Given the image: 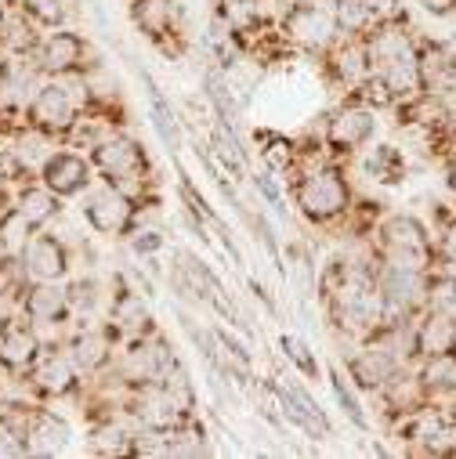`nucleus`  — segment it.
Segmentation results:
<instances>
[{"label": "nucleus", "mask_w": 456, "mask_h": 459, "mask_svg": "<svg viewBox=\"0 0 456 459\" xmlns=\"http://www.w3.org/2000/svg\"><path fill=\"white\" fill-rule=\"evenodd\" d=\"M290 203L297 213L315 224V228H337L345 224L352 206H355V185L348 178V163L326 160L319 167H304L301 174L290 178Z\"/></svg>", "instance_id": "nucleus-1"}, {"label": "nucleus", "mask_w": 456, "mask_h": 459, "mask_svg": "<svg viewBox=\"0 0 456 459\" xmlns=\"http://www.w3.org/2000/svg\"><path fill=\"white\" fill-rule=\"evenodd\" d=\"M142 206L145 203L138 195H131L127 188L112 185V181L91 185L80 195L83 221L94 228L98 236H105V239H131L142 228Z\"/></svg>", "instance_id": "nucleus-2"}, {"label": "nucleus", "mask_w": 456, "mask_h": 459, "mask_svg": "<svg viewBox=\"0 0 456 459\" xmlns=\"http://www.w3.org/2000/svg\"><path fill=\"white\" fill-rule=\"evenodd\" d=\"M94 174H101V181H112L127 188L131 195H138L145 203V178H149V152L138 138L124 134V131H109L91 152Z\"/></svg>", "instance_id": "nucleus-3"}, {"label": "nucleus", "mask_w": 456, "mask_h": 459, "mask_svg": "<svg viewBox=\"0 0 456 459\" xmlns=\"http://www.w3.org/2000/svg\"><path fill=\"white\" fill-rule=\"evenodd\" d=\"M377 131H381L377 108L345 98L337 108H329L326 117H322V131H319V138H322L326 152H329L337 163H348V160H355L366 145H373Z\"/></svg>", "instance_id": "nucleus-4"}, {"label": "nucleus", "mask_w": 456, "mask_h": 459, "mask_svg": "<svg viewBox=\"0 0 456 459\" xmlns=\"http://www.w3.org/2000/svg\"><path fill=\"white\" fill-rule=\"evenodd\" d=\"M276 30H279V37L290 48L319 55V58L340 40V30H337L329 0H297V4H290L276 19Z\"/></svg>", "instance_id": "nucleus-5"}, {"label": "nucleus", "mask_w": 456, "mask_h": 459, "mask_svg": "<svg viewBox=\"0 0 456 459\" xmlns=\"http://www.w3.org/2000/svg\"><path fill=\"white\" fill-rule=\"evenodd\" d=\"M83 117V105L76 98V87L66 83V76H51L44 83H37L30 105H26V120L30 127H37L48 138H69L73 127Z\"/></svg>", "instance_id": "nucleus-6"}, {"label": "nucleus", "mask_w": 456, "mask_h": 459, "mask_svg": "<svg viewBox=\"0 0 456 459\" xmlns=\"http://www.w3.org/2000/svg\"><path fill=\"white\" fill-rule=\"evenodd\" d=\"M124 416L138 427V430H156V434H171L178 427H185L196 412H189L160 380L156 384H142V387H131L124 394Z\"/></svg>", "instance_id": "nucleus-7"}, {"label": "nucleus", "mask_w": 456, "mask_h": 459, "mask_svg": "<svg viewBox=\"0 0 456 459\" xmlns=\"http://www.w3.org/2000/svg\"><path fill=\"white\" fill-rule=\"evenodd\" d=\"M377 290L384 297V322H413L427 307V272L377 264Z\"/></svg>", "instance_id": "nucleus-8"}, {"label": "nucleus", "mask_w": 456, "mask_h": 459, "mask_svg": "<svg viewBox=\"0 0 456 459\" xmlns=\"http://www.w3.org/2000/svg\"><path fill=\"white\" fill-rule=\"evenodd\" d=\"M268 387L276 391V402H279V416L283 420H290L294 427H301L308 437H333V423H329V416L322 412V405L311 398V391L304 387V384H297L294 377H283V373H276L272 380H268Z\"/></svg>", "instance_id": "nucleus-9"}, {"label": "nucleus", "mask_w": 456, "mask_h": 459, "mask_svg": "<svg viewBox=\"0 0 456 459\" xmlns=\"http://www.w3.org/2000/svg\"><path fill=\"white\" fill-rule=\"evenodd\" d=\"M373 254H388V250H420V254H438V236L434 228H427L417 213L409 210H391L377 221L373 228Z\"/></svg>", "instance_id": "nucleus-10"}, {"label": "nucleus", "mask_w": 456, "mask_h": 459, "mask_svg": "<svg viewBox=\"0 0 456 459\" xmlns=\"http://www.w3.org/2000/svg\"><path fill=\"white\" fill-rule=\"evenodd\" d=\"M109 333L117 336L120 343L127 340H142V336H153L160 325H156V315L149 307V297L135 286H127L120 275H117V293L109 300Z\"/></svg>", "instance_id": "nucleus-11"}, {"label": "nucleus", "mask_w": 456, "mask_h": 459, "mask_svg": "<svg viewBox=\"0 0 456 459\" xmlns=\"http://www.w3.org/2000/svg\"><path fill=\"white\" fill-rule=\"evenodd\" d=\"M87 58H91V44L76 30H66V26L48 33L33 55V62L44 76H66V80L80 76L87 69Z\"/></svg>", "instance_id": "nucleus-12"}, {"label": "nucleus", "mask_w": 456, "mask_h": 459, "mask_svg": "<svg viewBox=\"0 0 456 459\" xmlns=\"http://www.w3.org/2000/svg\"><path fill=\"white\" fill-rule=\"evenodd\" d=\"M62 348L69 351V359L76 362V369L83 377H98L112 366V359H117L120 340L109 333V325H76Z\"/></svg>", "instance_id": "nucleus-13"}, {"label": "nucleus", "mask_w": 456, "mask_h": 459, "mask_svg": "<svg viewBox=\"0 0 456 459\" xmlns=\"http://www.w3.org/2000/svg\"><path fill=\"white\" fill-rule=\"evenodd\" d=\"M37 178H40L58 199H76V195H83V192L94 185V163H91V156H83V152L55 149V152L44 160V167H40Z\"/></svg>", "instance_id": "nucleus-14"}, {"label": "nucleus", "mask_w": 456, "mask_h": 459, "mask_svg": "<svg viewBox=\"0 0 456 459\" xmlns=\"http://www.w3.org/2000/svg\"><path fill=\"white\" fill-rule=\"evenodd\" d=\"M322 69H326V80L337 87V91H355L370 73V51H366V40L363 37H340L326 55H322Z\"/></svg>", "instance_id": "nucleus-15"}, {"label": "nucleus", "mask_w": 456, "mask_h": 459, "mask_svg": "<svg viewBox=\"0 0 456 459\" xmlns=\"http://www.w3.org/2000/svg\"><path fill=\"white\" fill-rule=\"evenodd\" d=\"M373 398L381 402V416H384L388 423H399L402 416H409V412H417V409H424V405L431 402V394H427V387H424L417 366L395 369V373L381 384V391H377Z\"/></svg>", "instance_id": "nucleus-16"}, {"label": "nucleus", "mask_w": 456, "mask_h": 459, "mask_svg": "<svg viewBox=\"0 0 456 459\" xmlns=\"http://www.w3.org/2000/svg\"><path fill=\"white\" fill-rule=\"evenodd\" d=\"M30 380V387L40 394V398H69V394H76L80 391V369H76V362L69 359V351L66 348H51V351H44L40 355V362L26 373Z\"/></svg>", "instance_id": "nucleus-17"}, {"label": "nucleus", "mask_w": 456, "mask_h": 459, "mask_svg": "<svg viewBox=\"0 0 456 459\" xmlns=\"http://www.w3.org/2000/svg\"><path fill=\"white\" fill-rule=\"evenodd\" d=\"M131 22L138 26V33L149 44H156L160 51L171 55V40L178 37L181 8H178V0H131Z\"/></svg>", "instance_id": "nucleus-18"}, {"label": "nucleus", "mask_w": 456, "mask_h": 459, "mask_svg": "<svg viewBox=\"0 0 456 459\" xmlns=\"http://www.w3.org/2000/svg\"><path fill=\"white\" fill-rule=\"evenodd\" d=\"M22 268L33 282H62L73 268V257H69V247L55 232H40L30 239L22 254Z\"/></svg>", "instance_id": "nucleus-19"}, {"label": "nucleus", "mask_w": 456, "mask_h": 459, "mask_svg": "<svg viewBox=\"0 0 456 459\" xmlns=\"http://www.w3.org/2000/svg\"><path fill=\"white\" fill-rule=\"evenodd\" d=\"M19 307H22V318H30L37 329L40 325H66V318L73 315V304H69V293H66L62 282H33V286H22Z\"/></svg>", "instance_id": "nucleus-20"}, {"label": "nucleus", "mask_w": 456, "mask_h": 459, "mask_svg": "<svg viewBox=\"0 0 456 459\" xmlns=\"http://www.w3.org/2000/svg\"><path fill=\"white\" fill-rule=\"evenodd\" d=\"M171 286L178 290V297H185V300H203V304H210L217 293H221V282H217V275L210 272V264L206 261H199L196 254H189V250H178L174 254V264H171Z\"/></svg>", "instance_id": "nucleus-21"}, {"label": "nucleus", "mask_w": 456, "mask_h": 459, "mask_svg": "<svg viewBox=\"0 0 456 459\" xmlns=\"http://www.w3.org/2000/svg\"><path fill=\"white\" fill-rule=\"evenodd\" d=\"M417 55H420L424 94H442V91L456 87V48H452V40L420 37L417 40Z\"/></svg>", "instance_id": "nucleus-22"}, {"label": "nucleus", "mask_w": 456, "mask_h": 459, "mask_svg": "<svg viewBox=\"0 0 456 459\" xmlns=\"http://www.w3.org/2000/svg\"><path fill=\"white\" fill-rule=\"evenodd\" d=\"M44 340L37 333L33 322H12L0 329V362H4L12 373H30L40 355H44Z\"/></svg>", "instance_id": "nucleus-23"}, {"label": "nucleus", "mask_w": 456, "mask_h": 459, "mask_svg": "<svg viewBox=\"0 0 456 459\" xmlns=\"http://www.w3.org/2000/svg\"><path fill=\"white\" fill-rule=\"evenodd\" d=\"M395 369H399V366H395L384 351H377L370 340H359V343H355V351L345 359V373H348L352 384H355L359 391H366V394H377L381 384H384Z\"/></svg>", "instance_id": "nucleus-24"}, {"label": "nucleus", "mask_w": 456, "mask_h": 459, "mask_svg": "<svg viewBox=\"0 0 456 459\" xmlns=\"http://www.w3.org/2000/svg\"><path fill=\"white\" fill-rule=\"evenodd\" d=\"M413 329H417V355L420 359L456 351V315L452 311H431V307H424L417 315Z\"/></svg>", "instance_id": "nucleus-25"}, {"label": "nucleus", "mask_w": 456, "mask_h": 459, "mask_svg": "<svg viewBox=\"0 0 456 459\" xmlns=\"http://www.w3.org/2000/svg\"><path fill=\"white\" fill-rule=\"evenodd\" d=\"M26 441H30V455H62L73 445V430L58 412L37 405L26 427Z\"/></svg>", "instance_id": "nucleus-26"}, {"label": "nucleus", "mask_w": 456, "mask_h": 459, "mask_svg": "<svg viewBox=\"0 0 456 459\" xmlns=\"http://www.w3.org/2000/svg\"><path fill=\"white\" fill-rule=\"evenodd\" d=\"M363 40H366V51H370V65L377 69V65H384V62H391V58L413 51L417 40H420V33H417L413 22L406 19V22H381V26H373Z\"/></svg>", "instance_id": "nucleus-27"}, {"label": "nucleus", "mask_w": 456, "mask_h": 459, "mask_svg": "<svg viewBox=\"0 0 456 459\" xmlns=\"http://www.w3.org/2000/svg\"><path fill=\"white\" fill-rule=\"evenodd\" d=\"M135 434H138V427H135L127 416H124V420L105 416V420L91 423V430H87V448H91V455H101V459L135 455Z\"/></svg>", "instance_id": "nucleus-28"}, {"label": "nucleus", "mask_w": 456, "mask_h": 459, "mask_svg": "<svg viewBox=\"0 0 456 459\" xmlns=\"http://www.w3.org/2000/svg\"><path fill=\"white\" fill-rule=\"evenodd\" d=\"M373 73L388 83L395 105L424 94V76H420V55H417V48L406 51V55H399V58H391V62H384V65H377Z\"/></svg>", "instance_id": "nucleus-29"}, {"label": "nucleus", "mask_w": 456, "mask_h": 459, "mask_svg": "<svg viewBox=\"0 0 456 459\" xmlns=\"http://www.w3.org/2000/svg\"><path fill=\"white\" fill-rule=\"evenodd\" d=\"M142 83H145V91H149V124H153V131L160 134L163 149H167L171 156H178V152L185 149L181 124H178V112H174V105L163 98V91L156 87V80H153L149 73H142Z\"/></svg>", "instance_id": "nucleus-30"}, {"label": "nucleus", "mask_w": 456, "mask_h": 459, "mask_svg": "<svg viewBox=\"0 0 456 459\" xmlns=\"http://www.w3.org/2000/svg\"><path fill=\"white\" fill-rule=\"evenodd\" d=\"M355 160H359V167L366 170V178H373L377 185H402L406 174H409L406 152H402L399 145H391V142H377L373 149L366 145Z\"/></svg>", "instance_id": "nucleus-31"}, {"label": "nucleus", "mask_w": 456, "mask_h": 459, "mask_svg": "<svg viewBox=\"0 0 456 459\" xmlns=\"http://www.w3.org/2000/svg\"><path fill=\"white\" fill-rule=\"evenodd\" d=\"M15 210L33 224V228H44L48 221H55L62 213V199L40 181H26L19 192H15Z\"/></svg>", "instance_id": "nucleus-32"}, {"label": "nucleus", "mask_w": 456, "mask_h": 459, "mask_svg": "<svg viewBox=\"0 0 456 459\" xmlns=\"http://www.w3.org/2000/svg\"><path fill=\"white\" fill-rule=\"evenodd\" d=\"M258 152L265 160V167L272 174H297L301 170V142L297 138H286L279 131H261L258 134Z\"/></svg>", "instance_id": "nucleus-33"}, {"label": "nucleus", "mask_w": 456, "mask_h": 459, "mask_svg": "<svg viewBox=\"0 0 456 459\" xmlns=\"http://www.w3.org/2000/svg\"><path fill=\"white\" fill-rule=\"evenodd\" d=\"M326 380H329V391H333L337 409L348 416V423H352L355 430L370 434V430H373V423H370V416H366V409H363V398H359V387L352 384V377H348L345 369H340V366H329Z\"/></svg>", "instance_id": "nucleus-34"}, {"label": "nucleus", "mask_w": 456, "mask_h": 459, "mask_svg": "<svg viewBox=\"0 0 456 459\" xmlns=\"http://www.w3.org/2000/svg\"><path fill=\"white\" fill-rule=\"evenodd\" d=\"M417 373L431 394V402H442L449 394H456V351L449 355H431L417 362Z\"/></svg>", "instance_id": "nucleus-35"}, {"label": "nucleus", "mask_w": 456, "mask_h": 459, "mask_svg": "<svg viewBox=\"0 0 456 459\" xmlns=\"http://www.w3.org/2000/svg\"><path fill=\"white\" fill-rule=\"evenodd\" d=\"M203 94L214 105V120L236 127V117H240L236 112V94H232V87H228V76L221 73V65L203 69Z\"/></svg>", "instance_id": "nucleus-36"}, {"label": "nucleus", "mask_w": 456, "mask_h": 459, "mask_svg": "<svg viewBox=\"0 0 456 459\" xmlns=\"http://www.w3.org/2000/svg\"><path fill=\"white\" fill-rule=\"evenodd\" d=\"M33 232H37V228H33L15 206H12L4 217H0V243H4V250H8L12 257H22V254H26Z\"/></svg>", "instance_id": "nucleus-37"}, {"label": "nucleus", "mask_w": 456, "mask_h": 459, "mask_svg": "<svg viewBox=\"0 0 456 459\" xmlns=\"http://www.w3.org/2000/svg\"><path fill=\"white\" fill-rule=\"evenodd\" d=\"M279 351L286 355V362H294V369H297L304 380H319V377H322V366H319V359H315V351H311V343H304L301 336L283 333V336H279Z\"/></svg>", "instance_id": "nucleus-38"}, {"label": "nucleus", "mask_w": 456, "mask_h": 459, "mask_svg": "<svg viewBox=\"0 0 456 459\" xmlns=\"http://www.w3.org/2000/svg\"><path fill=\"white\" fill-rule=\"evenodd\" d=\"M19 8L26 12V19H33L37 26H48V30H62L69 19L66 0H19Z\"/></svg>", "instance_id": "nucleus-39"}, {"label": "nucleus", "mask_w": 456, "mask_h": 459, "mask_svg": "<svg viewBox=\"0 0 456 459\" xmlns=\"http://www.w3.org/2000/svg\"><path fill=\"white\" fill-rule=\"evenodd\" d=\"M427 307L431 311H452L456 315V279L445 272H427Z\"/></svg>", "instance_id": "nucleus-40"}, {"label": "nucleus", "mask_w": 456, "mask_h": 459, "mask_svg": "<svg viewBox=\"0 0 456 459\" xmlns=\"http://www.w3.org/2000/svg\"><path fill=\"white\" fill-rule=\"evenodd\" d=\"M66 293H69L73 315H94V307L101 304V286H98V279H94V275L69 282V286H66Z\"/></svg>", "instance_id": "nucleus-41"}, {"label": "nucleus", "mask_w": 456, "mask_h": 459, "mask_svg": "<svg viewBox=\"0 0 456 459\" xmlns=\"http://www.w3.org/2000/svg\"><path fill=\"white\" fill-rule=\"evenodd\" d=\"M363 8H366V19H370V30L381 26V22H406L409 19L402 0H363Z\"/></svg>", "instance_id": "nucleus-42"}, {"label": "nucleus", "mask_w": 456, "mask_h": 459, "mask_svg": "<svg viewBox=\"0 0 456 459\" xmlns=\"http://www.w3.org/2000/svg\"><path fill=\"white\" fill-rule=\"evenodd\" d=\"M163 247H167V236L160 232V228H138V232L131 236V254L142 257V261L145 257H156Z\"/></svg>", "instance_id": "nucleus-43"}, {"label": "nucleus", "mask_w": 456, "mask_h": 459, "mask_svg": "<svg viewBox=\"0 0 456 459\" xmlns=\"http://www.w3.org/2000/svg\"><path fill=\"white\" fill-rule=\"evenodd\" d=\"M250 181H254V188L268 199V206H276V213H283V217H286V195H283V188L276 185V174L265 167V170H254V174H250Z\"/></svg>", "instance_id": "nucleus-44"}, {"label": "nucleus", "mask_w": 456, "mask_h": 459, "mask_svg": "<svg viewBox=\"0 0 456 459\" xmlns=\"http://www.w3.org/2000/svg\"><path fill=\"white\" fill-rule=\"evenodd\" d=\"M413 4L431 19H456V0H413Z\"/></svg>", "instance_id": "nucleus-45"}, {"label": "nucleus", "mask_w": 456, "mask_h": 459, "mask_svg": "<svg viewBox=\"0 0 456 459\" xmlns=\"http://www.w3.org/2000/svg\"><path fill=\"white\" fill-rule=\"evenodd\" d=\"M12 206H15V195H12V192H8L4 185H0V217H4V213H8Z\"/></svg>", "instance_id": "nucleus-46"}, {"label": "nucleus", "mask_w": 456, "mask_h": 459, "mask_svg": "<svg viewBox=\"0 0 456 459\" xmlns=\"http://www.w3.org/2000/svg\"><path fill=\"white\" fill-rule=\"evenodd\" d=\"M19 8V0H0V19H8Z\"/></svg>", "instance_id": "nucleus-47"}, {"label": "nucleus", "mask_w": 456, "mask_h": 459, "mask_svg": "<svg viewBox=\"0 0 456 459\" xmlns=\"http://www.w3.org/2000/svg\"><path fill=\"white\" fill-rule=\"evenodd\" d=\"M8 257H12V254L4 250V243H0V261H8Z\"/></svg>", "instance_id": "nucleus-48"}, {"label": "nucleus", "mask_w": 456, "mask_h": 459, "mask_svg": "<svg viewBox=\"0 0 456 459\" xmlns=\"http://www.w3.org/2000/svg\"><path fill=\"white\" fill-rule=\"evenodd\" d=\"M4 160H8V156H4V149H0V163H4Z\"/></svg>", "instance_id": "nucleus-49"}]
</instances>
